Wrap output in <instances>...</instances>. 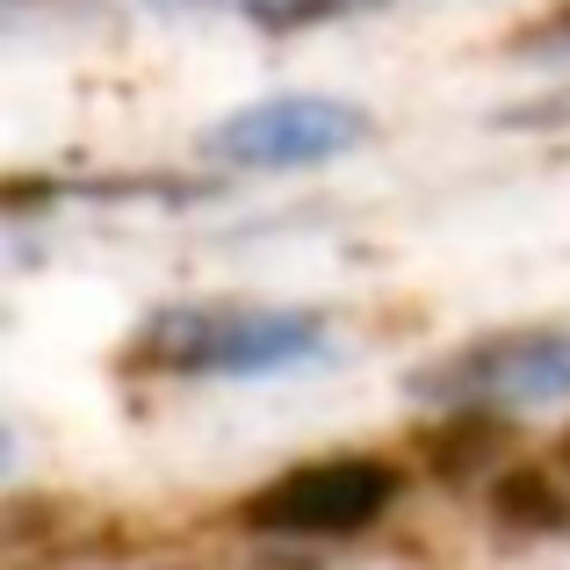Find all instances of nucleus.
I'll use <instances>...</instances> for the list:
<instances>
[{
	"instance_id": "f257e3e1",
	"label": "nucleus",
	"mask_w": 570,
	"mask_h": 570,
	"mask_svg": "<svg viewBox=\"0 0 570 570\" xmlns=\"http://www.w3.org/2000/svg\"><path fill=\"white\" fill-rule=\"evenodd\" d=\"M397 499V470L368 455H340V462H304V470L275 476L267 491L246 499V528L261 534H354Z\"/></svg>"
},
{
	"instance_id": "f03ea898",
	"label": "nucleus",
	"mask_w": 570,
	"mask_h": 570,
	"mask_svg": "<svg viewBox=\"0 0 570 570\" xmlns=\"http://www.w3.org/2000/svg\"><path fill=\"white\" fill-rule=\"evenodd\" d=\"M325 340L318 318L304 311H181L153 333V354L167 368H232V376H253V368H282V362H311Z\"/></svg>"
},
{
	"instance_id": "7ed1b4c3",
	"label": "nucleus",
	"mask_w": 570,
	"mask_h": 570,
	"mask_svg": "<svg viewBox=\"0 0 570 570\" xmlns=\"http://www.w3.org/2000/svg\"><path fill=\"white\" fill-rule=\"evenodd\" d=\"M354 138H362V116L340 101H267V109H246L209 130V153L238 159V167H304Z\"/></svg>"
},
{
	"instance_id": "20e7f679",
	"label": "nucleus",
	"mask_w": 570,
	"mask_h": 570,
	"mask_svg": "<svg viewBox=\"0 0 570 570\" xmlns=\"http://www.w3.org/2000/svg\"><path fill=\"white\" fill-rule=\"evenodd\" d=\"M448 383L462 397H563L570 390V340H499L476 362H455Z\"/></svg>"
},
{
	"instance_id": "39448f33",
	"label": "nucleus",
	"mask_w": 570,
	"mask_h": 570,
	"mask_svg": "<svg viewBox=\"0 0 570 570\" xmlns=\"http://www.w3.org/2000/svg\"><path fill=\"white\" fill-rule=\"evenodd\" d=\"M433 470L441 476H470L476 462H484V448H499V426L491 419H462V426H448V433H433Z\"/></svg>"
},
{
	"instance_id": "423d86ee",
	"label": "nucleus",
	"mask_w": 570,
	"mask_h": 570,
	"mask_svg": "<svg viewBox=\"0 0 570 570\" xmlns=\"http://www.w3.org/2000/svg\"><path fill=\"white\" fill-rule=\"evenodd\" d=\"M542 37H570V8H563V14H557V22H549V29H542Z\"/></svg>"
},
{
	"instance_id": "0eeeda50",
	"label": "nucleus",
	"mask_w": 570,
	"mask_h": 570,
	"mask_svg": "<svg viewBox=\"0 0 570 570\" xmlns=\"http://www.w3.org/2000/svg\"><path fill=\"white\" fill-rule=\"evenodd\" d=\"M563 462H570V441H563Z\"/></svg>"
}]
</instances>
